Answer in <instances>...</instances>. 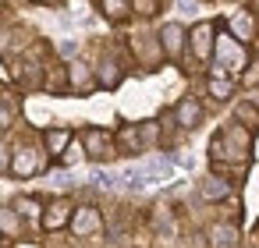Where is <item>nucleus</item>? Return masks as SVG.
Returning a JSON list of instances; mask_svg holds the SVG:
<instances>
[{"label": "nucleus", "mask_w": 259, "mask_h": 248, "mask_svg": "<svg viewBox=\"0 0 259 248\" xmlns=\"http://www.w3.org/2000/svg\"><path fill=\"white\" fill-rule=\"evenodd\" d=\"M93 181H96V188H114V184H117V174H107V170H100Z\"/></svg>", "instance_id": "24"}, {"label": "nucleus", "mask_w": 259, "mask_h": 248, "mask_svg": "<svg viewBox=\"0 0 259 248\" xmlns=\"http://www.w3.org/2000/svg\"><path fill=\"white\" fill-rule=\"evenodd\" d=\"M252 153V135L245 124H227L213 135L209 142V156L213 163H245Z\"/></svg>", "instance_id": "1"}, {"label": "nucleus", "mask_w": 259, "mask_h": 248, "mask_svg": "<svg viewBox=\"0 0 259 248\" xmlns=\"http://www.w3.org/2000/svg\"><path fill=\"white\" fill-rule=\"evenodd\" d=\"M199 121H202V107H199L195 100H181V103H178V110H174V124H178V128H185V131H192Z\"/></svg>", "instance_id": "11"}, {"label": "nucleus", "mask_w": 259, "mask_h": 248, "mask_svg": "<svg viewBox=\"0 0 259 248\" xmlns=\"http://www.w3.org/2000/svg\"><path fill=\"white\" fill-rule=\"evenodd\" d=\"M0 230L8 237H18L22 234V220H18V209H0Z\"/></svg>", "instance_id": "18"}, {"label": "nucleus", "mask_w": 259, "mask_h": 248, "mask_svg": "<svg viewBox=\"0 0 259 248\" xmlns=\"http://www.w3.org/2000/svg\"><path fill=\"white\" fill-rule=\"evenodd\" d=\"M15 209H18L22 216H39V202H36V199H18Z\"/></svg>", "instance_id": "21"}, {"label": "nucleus", "mask_w": 259, "mask_h": 248, "mask_svg": "<svg viewBox=\"0 0 259 248\" xmlns=\"http://www.w3.org/2000/svg\"><path fill=\"white\" fill-rule=\"evenodd\" d=\"M245 85H259V64H252V71L245 75Z\"/></svg>", "instance_id": "27"}, {"label": "nucleus", "mask_w": 259, "mask_h": 248, "mask_svg": "<svg viewBox=\"0 0 259 248\" xmlns=\"http://www.w3.org/2000/svg\"><path fill=\"white\" fill-rule=\"evenodd\" d=\"M199 195H202L206 202H224V199H231V181H224V177H206V181L199 184Z\"/></svg>", "instance_id": "13"}, {"label": "nucleus", "mask_w": 259, "mask_h": 248, "mask_svg": "<svg viewBox=\"0 0 259 248\" xmlns=\"http://www.w3.org/2000/svg\"><path fill=\"white\" fill-rule=\"evenodd\" d=\"M15 78H18V85H25V89H39L43 85V68L39 64H18L15 68Z\"/></svg>", "instance_id": "15"}, {"label": "nucleus", "mask_w": 259, "mask_h": 248, "mask_svg": "<svg viewBox=\"0 0 259 248\" xmlns=\"http://www.w3.org/2000/svg\"><path fill=\"white\" fill-rule=\"evenodd\" d=\"M160 46H163V54L167 57H181V46H185V29L178 25V22H170V25H163L160 29Z\"/></svg>", "instance_id": "9"}, {"label": "nucleus", "mask_w": 259, "mask_h": 248, "mask_svg": "<svg viewBox=\"0 0 259 248\" xmlns=\"http://www.w3.org/2000/svg\"><path fill=\"white\" fill-rule=\"evenodd\" d=\"M100 82L93 78V71L82 64V61H75V64H68V89L71 92H93Z\"/></svg>", "instance_id": "7"}, {"label": "nucleus", "mask_w": 259, "mask_h": 248, "mask_svg": "<svg viewBox=\"0 0 259 248\" xmlns=\"http://www.w3.org/2000/svg\"><path fill=\"white\" fill-rule=\"evenodd\" d=\"M4 170H11V160H8V142L0 138V174H4Z\"/></svg>", "instance_id": "25"}, {"label": "nucleus", "mask_w": 259, "mask_h": 248, "mask_svg": "<svg viewBox=\"0 0 259 248\" xmlns=\"http://www.w3.org/2000/svg\"><path fill=\"white\" fill-rule=\"evenodd\" d=\"M209 248H241L238 227L234 223H213L209 227Z\"/></svg>", "instance_id": "10"}, {"label": "nucleus", "mask_w": 259, "mask_h": 248, "mask_svg": "<svg viewBox=\"0 0 259 248\" xmlns=\"http://www.w3.org/2000/svg\"><path fill=\"white\" fill-rule=\"evenodd\" d=\"M142 128H135V124H124L121 131H117V149L121 153H142Z\"/></svg>", "instance_id": "14"}, {"label": "nucleus", "mask_w": 259, "mask_h": 248, "mask_svg": "<svg viewBox=\"0 0 259 248\" xmlns=\"http://www.w3.org/2000/svg\"><path fill=\"white\" fill-rule=\"evenodd\" d=\"M82 153H85V149H78V145H68V153L61 156V163H64V167H71V163H78V160H82Z\"/></svg>", "instance_id": "23"}, {"label": "nucleus", "mask_w": 259, "mask_h": 248, "mask_svg": "<svg viewBox=\"0 0 259 248\" xmlns=\"http://www.w3.org/2000/svg\"><path fill=\"white\" fill-rule=\"evenodd\" d=\"M135 8H139L142 15H153V0H135Z\"/></svg>", "instance_id": "28"}, {"label": "nucleus", "mask_w": 259, "mask_h": 248, "mask_svg": "<svg viewBox=\"0 0 259 248\" xmlns=\"http://www.w3.org/2000/svg\"><path fill=\"white\" fill-rule=\"evenodd\" d=\"M103 89H114L117 82H121V68H117V61L114 57H103V64H100V78H96Z\"/></svg>", "instance_id": "17"}, {"label": "nucleus", "mask_w": 259, "mask_h": 248, "mask_svg": "<svg viewBox=\"0 0 259 248\" xmlns=\"http://www.w3.org/2000/svg\"><path fill=\"white\" fill-rule=\"evenodd\" d=\"M11 124V110L8 107H0V128H8Z\"/></svg>", "instance_id": "29"}, {"label": "nucleus", "mask_w": 259, "mask_h": 248, "mask_svg": "<svg viewBox=\"0 0 259 248\" xmlns=\"http://www.w3.org/2000/svg\"><path fill=\"white\" fill-rule=\"evenodd\" d=\"M11 170H15L18 177H32V174L39 170V156H36V149H32V145H22V149L15 153V160H11Z\"/></svg>", "instance_id": "12"}, {"label": "nucleus", "mask_w": 259, "mask_h": 248, "mask_svg": "<svg viewBox=\"0 0 259 248\" xmlns=\"http://www.w3.org/2000/svg\"><path fill=\"white\" fill-rule=\"evenodd\" d=\"M188 39H192V54L199 61H209V54H213V25L209 22H199Z\"/></svg>", "instance_id": "6"}, {"label": "nucleus", "mask_w": 259, "mask_h": 248, "mask_svg": "<svg viewBox=\"0 0 259 248\" xmlns=\"http://www.w3.org/2000/svg\"><path fill=\"white\" fill-rule=\"evenodd\" d=\"M103 11H107L110 18H121V15L128 11V0H103Z\"/></svg>", "instance_id": "22"}, {"label": "nucleus", "mask_w": 259, "mask_h": 248, "mask_svg": "<svg viewBox=\"0 0 259 248\" xmlns=\"http://www.w3.org/2000/svg\"><path fill=\"white\" fill-rule=\"evenodd\" d=\"M0 248H4V237H0Z\"/></svg>", "instance_id": "31"}, {"label": "nucleus", "mask_w": 259, "mask_h": 248, "mask_svg": "<svg viewBox=\"0 0 259 248\" xmlns=\"http://www.w3.org/2000/svg\"><path fill=\"white\" fill-rule=\"evenodd\" d=\"M245 68V50L238 46V39L231 32L217 36V64H213V78H227L231 71Z\"/></svg>", "instance_id": "2"}, {"label": "nucleus", "mask_w": 259, "mask_h": 248, "mask_svg": "<svg viewBox=\"0 0 259 248\" xmlns=\"http://www.w3.org/2000/svg\"><path fill=\"white\" fill-rule=\"evenodd\" d=\"M82 149L93 163H103L117 153V138L107 128H82Z\"/></svg>", "instance_id": "3"}, {"label": "nucleus", "mask_w": 259, "mask_h": 248, "mask_svg": "<svg viewBox=\"0 0 259 248\" xmlns=\"http://www.w3.org/2000/svg\"><path fill=\"white\" fill-rule=\"evenodd\" d=\"M181 8H188V11H192V8H195V0H181Z\"/></svg>", "instance_id": "30"}, {"label": "nucleus", "mask_w": 259, "mask_h": 248, "mask_svg": "<svg viewBox=\"0 0 259 248\" xmlns=\"http://www.w3.org/2000/svg\"><path fill=\"white\" fill-rule=\"evenodd\" d=\"M36 4H47V0H36Z\"/></svg>", "instance_id": "32"}, {"label": "nucleus", "mask_w": 259, "mask_h": 248, "mask_svg": "<svg viewBox=\"0 0 259 248\" xmlns=\"http://www.w3.org/2000/svg\"><path fill=\"white\" fill-rule=\"evenodd\" d=\"M71 230H75L78 237H96V234L103 230V216H100V209H96V206H78L75 216H71Z\"/></svg>", "instance_id": "4"}, {"label": "nucleus", "mask_w": 259, "mask_h": 248, "mask_svg": "<svg viewBox=\"0 0 259 248\" xmlns=\"http://www.w3.org/2000/svg\"><path fill=\"white\" fill-rule=\"evenodd\" d=\"M11 39H15V32H0V54L11 50Z\"/></svg>", "instance_id": "26"}, {"label": "nucleus", "mask_w": 259, "mask_h": 248, "mask_svg": "<svg viewBox=\"0 0 259 248\" xmlns=\"http://www.w3.org/2000/svg\"><path fill=\"white\" fill-rule=\"evenodd\" d=\"M71 216H75V209H71V202L68 199H54L50 206H47V213H43V230H61V227H68L71 223Z\"/></svg>", "instance_id": "5"}, {"label": "nucleus", "mask_w": 259, "mask_h": 248, "mask_svg": "<svg viewBox=\"0 0 259 248\" xmlns=\"http://www.w3.org/2000/svg\"><path fill=\"white\" fill-rule=\"evenodd\" d=\"M231 92H234L231 78H209V96L213 100H231Z\"/></svg>", "instance_id": "19"}, {"label": "nucleus", "mask_w": 259, "mask_h": 248, "mask_svg": "<svg viewBox=\"0 0 259 248\" xmlns=\"http://www.w3.org/2000/svg\"><path fill=\"white\" fill-rule=\"evenodd\" d=\"M238 121H245V128L259 131V110L252 103H238Z\"/></svg>", "instance_id": "20"}, {"label": "nucleus", "mask_w": 259, "mask_h": 248, "mask_svg": "<svg viewBox=\"0 0 259 248\" xmlns=\"http://www.w3.org/2000/svg\"><path fill=\"white\" fill-rule=\"evenodd\" d=\"M255 32H259V22H255V15H252V11H238V15L231 18V36H234L238 43L255 39Z\"/></svg>", "instance_id": "8"}, {"label": "nucleus", "mask_w": 259, "mask_h": 248, "mask_svg": "<svg viewBox=\"0 0 259 248\" xmlns=\"http://www.w3.org/2000/svg\"><path fill=\"white\" fill-rule=\"evenodd\" d=\"M68 145H71V131H68V128H54V131H47V153H50V156H64Z\"/></svg>", "instance_id": "16"}]
</instances>
